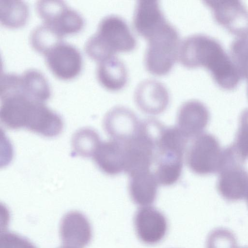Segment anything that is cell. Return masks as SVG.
I'll list each match as a JSON object with an SVG mask.
<instances>
[{
	"instance_id": "cell-15",
	"label": "cell",
	"mask_w": 248,
	"mask_h": 248,
	"mask_svg": "<svg viewBox=\"0 0 248 248\" xmlns=\"http://www.w3.org/2000/svg\"><path fill=\"white\" fill-rule=\"evenodd\" d=\"M96 73L99 83L110 91L121 90L127 81L128 73L125 65L116 56L98 62Z\"/></svg>"
},
{
	"instance_id": "cell-1",
	"label": "cell",
	"mask_w": 248,
	"mask_h": 248,
	"mask_svg": "<svg viewBox=\"0 0 248 248\" xmlns=\"http://www.w3.org/2000/svg\"><path fill=\"white\" fill-rule=\"evenodd\" d=\"M178 60L188 68H205L214 81L224 89L235 88L241 78L231 55L217 40L207 35L195 34L184 39Z\"/></svg>"
},
{
	"instance_id": "cell-9",
	"label": "cell",
	"mask_w": 248,
	"mask_h": 248,
	"mask_svg": "<svg viewBox=\"0 0 248 248\" xmlns=\"http://www.w3.org/2000/svg\"><path fill=\"white\" fill-rule=\"evenodd\" d=\"M46 64L57 78L68 80L77 77L82 66L79 51L71 44L62 42L44 54Z\"/></svg>"
},
{
	"instance_id": "cell-16",
	"label": "cell",
	"mask_w": 248,
	"mask_h": 248,
	"mask_svg": "<svg viewBox=\"0 0 248 248\" xmlns=\"http://www.w3.org/2000/svg\"><path fill=\"white\" fill-rule=\"evenodd\" d=\"M166 19L158 1L141 0L135 7L133 25L136 32L143 37Z\"/></svg>"
},
{
	"instance_id": "cell-12",
	"label": "cell",
	"mask_w": 248,
	"mask_h": 248,
	"mask_svg": "<svg viewBox=\"0 0 248 248\" xmlns=\"http://www.w3.org/2000/svg\"><path fill=\"white\" fill-rule=\"evenodd\" d=\"M210 115L202 102L192 99L184 102L177 116V127L188 140L202 133L207 125Z\"/></svg>"
},
{
	"instance_id": "cell-21",
	"label": "cell",
	"mask_w": 248,
	"mask_h": 248,
	"mask_svg": "<svg viewBox=\"0 0 248 248\" xmlns=\"http://www.w3.org/2000/svg\"><path fill=\"white\" fill-rule=\"evenodd\" d=\"M101 141L98 133L90 128L76 131L72 138V147L76 155L84 157L93 156Z\"/></svg>"
},
{
	"instance_id": "cell-17",
	"label": "cell",
	"mask_w": 248,
	"mask_h": 248,
	"mask_svg": "<svg viewBox=\"0 0 248 248\" xmlns=\"http://www.w3.org/2000/svg\"><path fill=\"white\" fill-rule=\"evenodd\" d=\"M23 93L29 98L42 102L51 95L48 83L44 75L35 69L25 70L20 75Z\"/></svg>"
},
{
	"instance_id": "cell-3",
	"label": "cell",
	"mask_w": 248,
	"mask_h": 248,
	"mask_svg": "<svg viewBox=\"0 0 248 248\" xmlns=\"http://www.w3.org/2000/svg\"><path fill=\"white\" fill-rule=\"evenodd\" d=\"M137 42L126 22L116 15H109L99 22L96 32L85 45L87 54L98 62L116 56L119 52H130Z\"/></svg>"
},
{
	"instance_id": "cell-7",
	"label": "cell",
	"mask_w": 248,
	"mask_h": 248,
	"mask_svg": "<svg viewBox=\"0 0 248 248\" xmlns=\"http://www.w3.org/2000/svg\"><path fill=\"white\" fill-rule=\"evenodd\" d=\"M35 9L43 23L52 26L63 36L76 33L83 26L81 15L62 0H38Z\"/></svg>"
},
{
	"instance_id": "cell-22",
	"label": "cell",
	"mask_w": 248,
	"mask_h": 248,
	"mask_svg": "<svg viewBox=\"0 0 248 248\" xmlns=\"http://www.w3.org/2000/svg\"><path fill=\"white\" fill-rule=\"evenodd\" d=\"M230 51L241 78L248 82V35L236 38L232 43Z\"/></svg>"
},
{
	"instance_id": "cell-23",
	"label": "cell",
	"mask_w": 248,
	"mask_h": 248,
	"mask_svg": "<svg viewBox=\"0 0 248 248\" xmlns=\"http://www.w3.org/2000/svg\"><path fill=\"white\" fill-rule=\"evenodd\" d=\"M232 146L240 160L244 162L248 158V108L241 114L235 140Z\"/></svg>"
},
{
	"instance_id": "cell-2",
	"label": "cell",
	"mask_w": 248,
	"mask_h": 248,
	"mask_svg": "<svg viewBox=\"0 0 248 248\" xmlns=\"http://www.w3.org/2000/svg\"><path fill=\"white\" fill-rule=\"evenodd\" d=\"M0 100V119L7 129L25 128L47 137L57 136L62 130L61 118L48 108L45 102L34 100L22 93Z\"/></svg>"
},
{
	"instance_id": "cell-6",
	"label": "cell",
	"mask_w": 248,
	"mask_h": 248,
	"mask_svg": "<svg viewBox=\"0 0 248 248\" xmlns=\"http://www.w3.org/2000/svg\"><path fill=\"white\" fill-rule=\"evenodd\" d=\"M243 163L232 145L224 149L217 186L225 197L238 198L248 191V171L243 167Z\"/></svg>"
},
{
	"instance_id": "cell-13",
	"label": "cell",
	"mask_w": 248,
	"mask_h": 248,
	"mask_svg": "<svg viewBox=\"0 0 248 248\" xmlns=\"http://www.w3.org/2000/svg\"><path fill=\"white\" fill-rule=\"evenodd\" d=\"M60 233L64 245L75 248H84L92 237L90 224L81 213L74 211L63 217Z\"/></svg>"
},
{
	"instance_id": "cell-18",
	"label": "cell",
	"mask_w": 248,
	"mask_h": 248,
	"mask_svg": "<svg viewBox=\"0 0 248 248\" xmlns=\"http://www.w3.org/2000/svg\"><path fill=\"white\" fill-rule=\"evenodd\" d=\"M29 13L28 6L24 1L0 0V21L5 27H22L27 21Z\"/></svg>"
},
{
	"instance_id": "cell-4",
	"label": "cell",
	"mask_w": 248,
	"mask_h": 248,
	"mask_svg": "<svg viewBox=\"0 0 248 248\" xmlns=\"http://www.w3.org/2000/svg\"><path fill=\"white\" fill-rule=\"evenodd\" d=\"M145 39L146 70L156 76L167 74L178 60L181 42L176 28L167 21L153 31Z\"/></svg>"
},
{
	"instance_id": "cell-5",
	"label": "cell",
	"mask_w": 248,
	"mask_h": 248,
	"mask_svg": "<svg viewBox=\"0 0 248 248\" xmlns=\"http://www.w3.org/2000/svg\"><path fill=\"white\" fill-rule=\"evenodd\" d=\"M186 151L187 165L193 172L205 175L219 170L224 149L214 135L202 133L192 138Z\"/></svg>"
},
{
	"instance_id": "cell-11",
	"label": "cell",
	"mask_w": 248,
	"mask_h": 248,
	"mask_svg": "<svg viewBox=\"0 0 248 248\" xmlns=\"http://www.w3.org/2000/svg\"><path fill=\"white\" fill-rule=\"evenodd\" d=\"M139 122L135 113L123 106H117L105 115L103 126L106 132L112 140L124 143L137 133Z\"/></svg>"
},
{
	"instance_id": "cell-8",
	"label": "cell",
	"mask_w": 248,
	"mask_h": 248,
	"mask_svg": "<svg viewBox=\"0 0 248 248\" xmlns=\"http://www.w3.org/2000/svg\"><path fill=\"white\" fill-rule=\"evenodd\" d=\"M214 18L237 37L248 35V9L235 0H206Z\"/></svg>"
},
{
	"instance_id": "cell-10",
	"label": "cell",
	"mask_w": 248,
	"mask_h": 248,
	"mask_svg": "<svg viewBox=\"0 0 248 248\" xmlns=\"http://www.w3.org/2000/svg\"><path fill=\"white\" fill-rule=\"evenodd\" d=\"M134 97L138 108L142 112L151 115L163 112L170 100L166 87L162 83L153 79L140 82L135 90Z\"/></svg>"
},
{
	"instance_id": "cell-14",
	"label": "cell",
	"mask_w": 248,
	"mask_h": 248,
	"mask_svg": "<svg viewBox=\"0 0 248 248\" xmlns=\"http://www.w3.org/2000/svg\"><path fill=\"white\" fill-rule=\"evenodd\" d=\"M93 158L103 172L110 175H117L124 170V144L112 139L101 142Z\"/></svg>"
},
{
	"instance_id": "cell-20",
	"label": "cell",
	"mask_w": 248,
	"mask_h": 248,
	"mask_svg": "<svg viewBox=\"0 0 248 248\" xmlns=\"http://www.w3.org/2000/svg\"><path fill=\"white\" fill-rule=\"evenodd\" d=\"M130 177L129 189L134 198L145 199L155 196L158 183L153 172L143 171Z\"/></svg>"
},
{
	"instance_id": "cell-25",
	"label": "cell",
	"mask_w": 248,
	"mask_h": 248,
	"mask_svg": "<svg viewBox=\"0 0 248 248\" xmlns=\"http://www.w3.org/2000/svg\"><path fill=\"white\" fill-rule=\"evenodd\" d=\"M73 248V247H70V246H66V245H64L62 247H61V248Z\"/></svg>"
},
{
	"instance_id": "cell-19",
	"label": "cell",
	"mask_w": 248,
	"mask_h": 248,
	"mask_svg": "<svg viewBox=\"0 0 248 248\" xmlns=\"http://www.w3.org/2000/svg\"><path fill=\"white\" fill-rule=\"evenodd\" d=\"M63 35L52 26L43 23L34 28L30 35L32 47L44 55L51 48L62 42Z\"/></svg>"
},
{
	"instance_id": "cell-24",
	"label": "cell",
	"mask_w": 248,
	"mask_h": 248,
	"mask_svg": "<svg viewBox=\"0 0 248 248\" xmlns=\"http://www.w3.org/2000/svg\"><path fill=\"white\" fill-rule=\"evenodd\" d=\"M0 248H36L31 243L18 234L4 232L0 234Z\"/></svg>"
}]
</instances>
